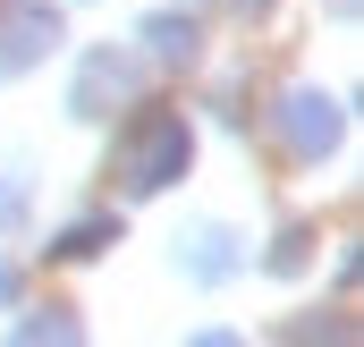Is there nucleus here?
<instances>
[{
  "label": "nucleus",
  "mask_w": 364,
  "mask_h": 347,
  "mask_svg": "<svg viewBox=\"0 0 364 347\" xmlns=\"http://www.w3.org/2000/svg\"><path fill=\"white\" fill-rule=\"evenodd\" d=\"M186 161H195V136H186L178 110H144V119L119 136V178H127L136 195H153V186L186 178Z\"/></svg>",
  "instance_id": "f257e3e1"
},
{
  "label": "nucleus",
  "mask_w": 364,
  "mask_h": 347,
  "mask_svg": "<svg viewBox=\"0 0 364 347\" xmlns=\"http://www.w3.org/2000/svg\"><path fill=\"white\" fill-rule=\"evenodd\" d=\"M136 93V60H119V51H85V68H77V93H68V110L77 119H110L119 102Z\"/></svg>",
  "instance_id": "f03ea898"
},
{
  "label": "nucleus",
  "mask_w": 364,
  "mask_h": 347,
  "mask_svg": "<svg viewBox=\"0 0 364 347\" xmlns=\"http://www.w3.org/2000/svg\"><path fill=\"white\" fill-rule=\"evenodd\" d=\"M51 43H60V17H51V9H34V0H26V9H9V0H0V77L34 68Z\"/></svg>",
  "instance_id": "7ed1b4c3"
},
{
  "label": "nucleus",
  "mask_w": 364,
  "mask_h": 347,
  "mask_svg": "<svg viewBox=\"0 0 364 347\" xmlns=\"http://www.w3.org/2000/svg\"><path fill=\"white\" fill-rule=\"evenodd\" d=\"M279 136H288V153L322 161V153L339 144V110H331L322 93H288V102H279Z\"/></svg>",
  "instance_id": "20e7f679"
},
{
  "label": "nucleus",
  "mask_w": 364,
  "mask_h": 347,
  "mask_svg": "<svg viewBox=\"0 0 364 347\" xmlns=\"http://www.w3.org/2000/svg\"><path fill=\"white\" fill-rule=\"evenodd\" d=\"M144 43H153V60L178 68V60H195L203 34H195V17H178V9H153V17H144Z\"/></svg>",
  "instance_id": "39448f33"
},
{
  "label": "nucleus",
  "mask_w": 364,
  "mask_h": 347,
  "mask_svg": "<svg viewBox=\"0 0 364 347\" xmlns=\"http://www.w3.org/2000/svg\"><path fill=\"white\" fill-rule=\"evenodd\" d=\"M178 262H195V279H229L237 271V255H229L220 229H195V255H178Z\"/></svg>",
  "instance_id": "423d86ee"
},
{
  "label": "nucleus",
  "mask_w": 364,
  "mask_h": 347,
  "mask_svg": "<svg viewBox=\"0 0 364 347\" xmlns=\"http://www.w3.org/2000/svg\"><path fill=\"white\" fill-rule=\"evenodd\" d=\"M110 237H119L110 220H77V229H68V237H60L51 255H93V246H110Z\"/></svg>",
  "instance_id": "0eeeda50"
},
{
  "label": "nucleus",
  "mask_w": 364,
  "mask_h": 347,
  "mask_svg": "<svg viewBox=\"0 0 364 347\" xmlns=\"http://www.w3.org/2000/svg\"><path fill=\"white\" fill-rule=\"evenodd\" d=\"M17 339H77V322L51 305V314H34V322H17Z\"/></svg>",
  "instance_id": "6e6552de"
},
{
  "label": "nucleus",
  "mask_w": 364,
  "mask_h": 347,
  "mask_svg": "<svg viewBox=\"0 0 364 347\" xmlns=\"http://www.w3.org/2000/svg\"><path fill=\"white\" fill-rule=\"evenodd\" d=\"M17 220H26V186H9V178H0V229H17Z\"/></svg>",
  "instance_id": "1a4fd4ad"
},
{
  "label": "nucleus",
  "mask_w": 364,
  "mask_h": 347,
  "mask_svg": "<svg viewBox=\"0 0 364 347\" xmlns=\"http://www.w3.org/2000/svg\"><path fill=\"white\" fill-rule=\"evenodd\" d=\"M229 9H246V17H255V9H272V0H229Z\"/></svg>",
  "instance_id": "9d476101"
}]
</instances>
